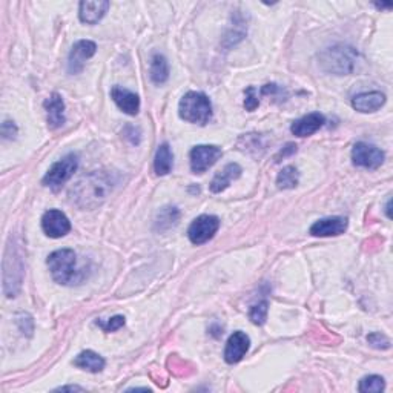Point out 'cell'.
Here are the masks:
<instances>
[{
    "label": "cell",
    "mask_w": 393,
    "mask_h": 393,
    "mask_svg": "<svg viewBox=\"0 0 393 393\" xmlns=\"http://www.w3.org/2000/svg\"><path fill=\"white\" fill-rule=\"evenodd\" d=\"M115 183L113 174L95 171L75 183L71 191V198L79 208L93 209L105 202L113 192Z\"/></svg>",
    "instance_id": "obj_1"
},
{
    "label": "cell",
    "mask_w": 393,
    "mask_h": 393,
    "mask_svg": "<svg viewBox=\"0 0 393 393\" xmlns=\"http://www.w3.org/2000/svg\"><path fill=\"white\" fill-rule=\"evenodd\" d=\"M178 115L184 122L204 126L212 119V103L203 93H186L178 103Z\"/></svg>",
    "instance_id": "obj_2"
},
{
    "label": "cell",
    "mask_w": 393,
    "mask_h": 393,
    "mask_svg": "<svg viewBox=\"0 0 393 393\" xmlns=\"http://www.w3.org/2000/svg\"><path fill=\"white\" fill-rule=\"evenodd\" d=\"M52 278L59 285L70 286L82 280L80 271L77 269V257L73 249H59L52 252L46 260Z\"/></svg>",
    "instance_id": "obj_3"
},
{
    "label": "cell",
    "mask_w": 393,
    "mask_h": 393,
    "mask_svg": "<svg viewBox=\"0 0 393 393\" xmlns=\"http://www.w3.org/2000/svg\"><path fill=\"white\" fill-rule=\"evenodd\" d=\"M358 52L350 46L336 45L327 48L326 51L320 54V65L324 71L332 73L336 75H347L354 73L356 65Z\"/></svg>",
    "instance_id": "obj_4"
},
{
    "label": "cell",
    "mask_w": 393,
    "mask_h": 393,
    "mask_svg": "<svg viewBox=\"0 0 393 393\" xmlns=\"http://www.w3.org/2000/svg\"><path fill=\"white\" fill-rule=\"evenodd\" d=\"M77 168H79V157L75 154H68L48 169L42 183L48 186L50 189H52L54 192H57L61 189V186L74 175V172L77 171Z\"/></svg>",
    "instance_id": "obj_5"
},
{
    "label": "cell",
    "mask_w": 393,
    "mask_h": 393,
    "mask_svg": "<svg viewBox=\"0 0 393 393\" xmlns=\"http://www.w3.org/2000/svg\"><path fill=\"white\" fill-rule=\"evenodd\" d=\"M222 155V148L215 146V144H198V146L192 148L189 153L191 171L194 174H203V172L213 166Z\"/></svg>",
    "instance_id": "obj_6"
},
{
    "label": "cell",
    "mask_w": 393,
    "mask_h": 393,
    "mask_svg": "<svg viewBox=\"0 0 393 393\" xmlns=\"http://www.w3.org/2000/svg\"><path fill=\"white\" fill-rule=\"evenodd\" d=\"M220 229V218L215 215H200L194 222L191 223L188 229V237L192 245H204L209 240L213 238V236Z\"/></svg>",
    "instance_id": "obj_7"
},
{
    "label": "cell",
    "mask_w": 393,
    "mask_h": 393,
    "mask_svg": "<svg viewBox=\"0 0 393 393\" xmlns=\"http://www.w3.org/2000/svg\"><path fill=\"white\" fill-rule=\"evenodd\" d=\"M352 162H354L355 166L378 169L384 163V153L375 144L358 142L352 149Z\"/></svg>",
    "instance_id": "obj_8"
},
{
    "label": "cell",
    "mask_w": 393,
    "mask_h": 393,
    "mask_svg": "<svg viewBox=\"0 0 393 393\" xmlns=\"http://www.w3.org/2000/svg\"><path fill=\"white\" fill-rule=\"evenodd\" d=\"M5 258L11 263V271L10 269L8 271H3V278L10 277V274H12V277L6 285H3V292L8 298H11V296H16L20 289V282H22V275H23V265L17 247H12L11 245H8V247H6Z\"/></svg>",
    "instance_id": "obj_9"
},
{
    "label": "cell",
    "mask_w": 393,
    "mask_h": 393,
    "mask_svg": "<svg viewBox=\"0 0 393 393\" xmlns=\"http://www.w3.org/2000/svg\"><path fill=\"white\" fill-rule=\"evenodd\" d=\"M95 51H97V45L93 40H79V42H75L70 52V57H68V73L79 74L84 71L86 60L91 59Z\"/></svg>",
    "instance_id": "obj_10"
},
{
    "label": "cell",
    "mask_w": 393,
    "mask_h": 393,
    "mask_svg": "<svg viewBox=\"0 0 393 393\" xmlns=\"http://www.w3.org/2000/svg\"><path fill=\"white\" fill-rule=\"evenodd\" d=\"M42 229L50 238H61L71 231V222L61 211L50 209L42 217Z\"/></svg>",
    "instance_id": "obj_11"
},
{
    "label": "cell",
    "mask_w": 393,
    "mask_h": 393,
    "mask_svg": "<svg viewBox=\"0 0 393 393\" xmlns=\"http://www.w3.org/2000/svg\"><path fill=\"white\" fill-rule=\"evenodd\" d=\"M249 346H251L249 336H247L245 332H241V330L233 332L226 343L224 361L227 364L240 363L241 360H243V356L247 354V350H249Z\"/></svg>",
    "instance_id": "obj_12"
},
{
    "label": "cell",
    "mask_w": 393,
    "mask_h": 393,
    "mask_svg": "<svg viewBox=\"0 0 393 393\" xmlns=\"http://www.w3.org/2000/svg\"><path fill=\"white\" fill-rule=\"evenodd\" d=\"M347 231V218L329 217L321 218L310 226V233L314 237H338Z\"/></svg>",
    "instance_id": "obj_13"
},
{
    "label": "cell",
    "mask_w": 393,
    "mask_h": 393,
    "mask_svg": "<svg viewBox=\"0 0 393 393\" xmlns=\"http://www.w3.org/2000/svg\"><path fill=\"white\" fill-rule=\"evenodd\" d=\"M46 122L50 129H59L65 123V102L59 93H52L44 103Z\"/></svg>",
    "instance_id": "obj_14"
},
{
    "label": "cell",
    "mask_w": 393,
    "mask_h": 393,
    "mask_svg": "<svg viewBox=\"0 0 393 393\" xmlns=\"http://www.w3.org/2000/svg\"><path fill=\"white\" fill-rule=\"evenodd\" d=\"M111 97L114 103L119 106L123 113L128 115H137L140 111V99L135 93L129 91L126 88H122L119 85L113 86Z\"/></svg>",
    "instance_id": "obj_15"
},
{
    "label": "cell",
    "mask_w": 393,
    "mask_h": 393,
    "mask_svg": "<svg viewBox=\"0 0 393 393\" xmlns=\"http://www.w3.org/2000/svg\"><path fill=\"white\" fill-rule=\"evenodd\" d=\"M385 105V95L381 91H370V93H361L356 94L352 99V106L356 109L358 113L367 114L375 113Z\"/></svg>",
    "instance_id": "obj_16"
},
{
    "label": "cell",
    "mask_w": 393,
    "mask_h": 393,
    "mask_svg": "<svg viewBox=\"0 0 393 393\" xmlns=\"http://www.w3.org/2000/svg\"><path fill=\"white\" fill-rule=\"evenodd\" d=\"M324 123H326V117L320 113H312L295 120L292 123L291 131L296 137H309L315 134L316 131H320L324 126Z\"/></svg>",
    "instance_id": "obj_17"
},
{
    "label": "cell",
    "mask_w": 393,
    "mask_h": 393,
    "mask_svg": "<svg viewBox=\"0 0 393 393\" xmlns=\"http://www.w3.org/2000/svg\"><path fill=\"white\" fill-rule=\"evenodd\" d=\"M109 10V2L106 0H95V2H80L79 17L86 25H95L105 17Z\"/></svg>",
    "instance_id": "obj_18"
},
{
    "label": "cell",
    "mask_w": 393,
    "mask_h": 393,
    "mask_svg": "<svg viewBox=\"0 0 393 393\" xmlns=\"http://www.w3.org/2000/svg\"><path fill=\"white\" fill-rule=\"evenodd\" d=\"M241 166L238 163H229L226 164L224 169L222 172H218V174L212 178V182L209 184V189L213 194H220V192H223L224 189L229 188L231 182L237 180V178L241 177Z\"/></svg>",
    "instance_id": "obj_19"
},
{
    "label": "cell",
    "mask_w": 393,
    "mask_h": 393,
    "mask_svg": "<svg viewBox=\"0 0 393 393\" xmlns=\"http://www.w3.org/2000/svg\"><path fill=\"white\" fill-rule=\"evenodd\" d=\"M105 364L106 363L105 360H103V356L95 354L94 350H84L82 354L75 356V360H74L75 367L91 372V374H99V372L105 369Z\"/></svg>",
    "instance_id": "obj_20"
},
{
    "label": "cell",
    "mask_w": 393,
    "mask_h": 393,
    "mask_svg": "<svg viewBox=\"0 0 393 393\" xmlns=\"http://www.w3.org/2000/svg\"><path fill=\"white\" fill-rule=\"evenodd\" d=\"M174 166V154L168 143H163L158 146L155 158H154V169L157 175H166Z\"/></svg>",
    "instance_id": "obj_21"
},
{
    "label": "cell",
    "mask_w": 393,
    "mask_h": 393,
    "mask_svg": "<svg viewBox=\"0 0 393 393\" xmlns=\"http://www.w3.org/2000/svg\"><path fill=\"white\" fill-rule=\"evenodd\" d=\"M151 80L155 85H163L169 79V64L162 54H154L151 59V70H149Z\"/></svg>",
    "instance_id": "obj_22"
},
{
    "label": "cell",
    "mask_w": 393,
    "mask_h": 393,
    "mask_svg": "<svg viewBox=\"0 0 393 393\" xmlns=\"http://www.w3.org/2000/svg\"><path fill=\"white\" fill-rule=\"evenodd\" d=\"M178 218H180V212L174 206H166V208L160 209L155 220V229L158 231H166L169 227L175 226Z\"/></svg>",
    "instance_id": "obj_23"
},
{
    "label": "cell",
    "mask_w": 393,
    "mask_h": 393,
    "mask_svg": "<svg viewBox=\"0 0 393 393\" xmlns=\"http://www.w3.org/2000/svg\"><path fill=\"white\" fill-rule=\"evenodd\" d=\"M300 182L298 169L295 166H286L280 171L277 177V186L280 189H294Z\"/></svg>",
    "instance_id": "obj_24"
},
{
    "label": "cell",
    "mask_w": 393,
    "mask_h": 393,
    "mask_svg": "<svg viewBox=\"0 0 393 393\" xmlns=\"http://www.w3.org/2000/svg\"><path fill=\"white\" fill-rule=\"evenodd\" d=\"M384 389H385L384 378L379 375L364 376L360 381V385H358V390H360L361 393H379Z\"/></svg>",
    "instance_id": "obj_25"
},
{
    "label": "cell",
    "mask_w": 393,
    "mask_h": 393,
    "mask_svg": "<svg viewBox=\"0 0 393 393\" xmlns=\"http://www.w3.org/2000/svg\"><path fill=\"white\" fill-rule=\"evenodd\" d=\"M267 310H269V303L267 301H261L258 305H255L251 307L249 312V318L253 324L257 326H263L267 320Z\"/></svg>",
    "instance_id": "obj_26"
},
{
    "label": "cell",
    "mask_w": 393,
    "mask_h": 393,
    "mask_svg": "<svg viewBox=\"0 0 393 393\" xmlns=\"http://www.w3.org/2000/svg\"><path fill=\"white\" fill-rule=\"evenodd\" d=\"M95 324H97L99 327H102L103 332H115V330H119L120 327L125 326V316H122V315H115L113 316V318H109L106 323H103L102 320H97L95 321Z\"/></svg>",
    "instance_id": "obj_27"
},
{
    "label": "cell",
    "mask_w": 393,
    "mask_h": 393,
    "mask_svg": "<svg viewBox=\"0 0 393 393\" xmlns=\"http://www.w3.org/2000/svg\"><path fill=\"white\" fill-rule=\"evenodd\" d=\"M367 341L372 347L379 349V350H385V349H390V340L384 334H370L367 336Z\"/></svg>",
    "instance_id": "obj_28"
},
{
    "label": "cell",
    "mask_w": 393,
    "mask_h": 393,
    "mask_svg": "<svg viewBox=\"0 0 393 393\" xmlns=\"http://www.w3.org/2000/svg\"><path fill=\"white\" fill-rule=\"evenodd\" d=\"M246 99H245V108L247 111H255L260 106V99H258V94H257V89L255 86H249L246 89Z\"/></svg>",
    "instance_id": "obj_29"
},
{
    "label": "cell",
    "mask_w": 393,
    "mask_h": 393,
    "mask_svg": "<svg viewBox=\"0 0 393 393\" xmlns=\"http://www.w3.org/2000/svg\"><path fill=\"white\" fill-rule=\"evenodd\" d=\"M17 126H16V123L15 122H11V120H5L2 123V135H3V139L5 140H11V139H16V135H17Z\"/></svg>",
    "instance_id": "obj_30"
},
{
    "label": "cell",
    "mask_w": 393,
    "mask_h": 393,
    "mask_svg": "<svg viewBox=\"0 0 393 393\" xmlns=\"http://www.w3.org/2000/svg\"><path fill=\"white\" fill-rule=\"evenodd\" d=\"M295 153H296V144H294V143H287L286 146L280 151V154H278V157H277V158L280 160L281 157L285 158V157H287V155H292V154H295ZM278 160H277V162H278Z\"/></svg>",
    "instance_id": "obj_31"
},
{
    "label": "cell",
    "mask_w": 393,
    "mask_h": 393,
    "mask_svg": "<svg viewBox=\"0 0 393 393\" xmlns=\"http://www.w3.org/2000/svg\"><path fill=\"white\" fill-rule=\"evenodd\" d=\"M56 390H57V392H74V390L82 392L84 389L79 387V385H65V387H59V389H56Z\"/></svg>",
    "instance_id": "obj_32"
},
{
    "label": "cell",
    "mask_w": 393,
    "mask_h": 393,
    "mask_svg": "<svg viewBox=\"0 0 393 393\" xmlns=\"http://www.w3.org/2000/svg\"><path fill=\"white\" fill-rule=\"evenodd\" d=\"M375 6H376V8H379V10H384V8L389 10V8H392V3H381V5L376 3Z\"/></svg>",
    "instance_id": "obj_33"
}]
</instances>
